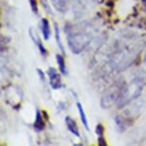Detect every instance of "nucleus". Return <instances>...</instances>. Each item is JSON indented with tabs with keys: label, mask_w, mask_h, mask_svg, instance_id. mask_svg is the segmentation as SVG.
<instances>
[{
	"label": "nucleus",
	"mask_w": 146,
	"mask_h": 146,
	"mask_svg": "<svg viewBox=\"0 0 146 146\" xmlns=\"http://www.w3.org/2000/svg\"><path fill=\"white\" fill-rule=\"evenodd\" d=\"M141 90L142 84L140 83L139 79L134 80L129 86L122 90V92H121L119 96V100H118V107H123L130 102L131 100H135L140 94Z\"/></svg>",
	"instance_id": "obj_1"
},
{
	"label": "nucleus",
	"mask_w": 146,
	"mask_h": 146,
	"mask_svg": "<svg viewBox=\"0 0 146 146\" xmlns=\"http://www.w3.org/2000/svg\"><path fill=\"white\" fill-rule=\"evenodd\" d=\"M91 36L88 34H75L68 36V44L73 53L79 54L89 44Z\"/></svg>",
	"instance_id": "obj_2"
},
{
	"label": "nucleus",
	"mask_w": 146,
	"mask_h": 146,
	"mask_svg": "<svg viewBox=\"0 0 146 146\" xmlns=\"http://www.w3.org/2000/svg\"><path fill=\"white\" fill-rule=\"evenodd\" d=\"M48 76H49V79H50V84L52 88L54 90L60 89L62 86V82L58 72L54 68L51 67L48 69Z\"/></svg>",
	"instance_id": "obj_3"
},
{
	"label": "nucleus",
	"mask_w": 146,
	"mask_h": 146,
	"mask_svg": "<svg viewBox=\"0 0 146 146\" xmlns=\"http://www.w3.org/2000/svg\"><path fill=\"white\" fill-rule=\"evenodd\" d=\"M66 124H67V128L68 130L71 132L73 135H75L76 137H80V135H79V131H78V124H76V120H74L73 118L70 117H67L65 118Z\"/></svg>",
	"instance_id": "obj_4"
},
{
	"label": "nucleus",
	"mask_w": 146,
	"mask_h": 146,
	"mask_svg": "<svg viewBox=\"0 0 146 146\" xmlns=\"http://www.w3.org/2000/svg\"><path fill=\"white\" fill-rule=\"evenodd\" d=\"M41 30H42L43 37L45 40H48L51 35V28H50V23L46 18H43L41 20Z\"/></svg>",
	"instance_id": "obj_5"
},
{
	"label": "nucleus",
	"mask_w": 146,
	"mask_h": 146,
	"mask_svg": "<svg viewBox=\"0 0 146 146\" xmlns=\"http://www.w3.org/2000/svg\"><path fill=\"white\" fill-rule=\"evenodd\" d=\"M34 127L36 131H42L44 127H45V122L43 121V118L41 117L40 112L36 111V115H35V121L34 123Z\"/></svg>",
	"instance_id": "obj_6"
},
{
	"label": "nucleus",
	"mask_w": 146,
	"mask_h": 146,
	"mask_svg": "<svg viewBox=\"0 0 146 146\" xmlns=\"http://www.w3.org/2000/svg\"><path fill=\"white\" fill-rule=\"evenodd\" d=\"M76 106H78V112H79V115H80V120L82 122V124L85 127L87 131H90V128L89 126H88V121H87V117H86V115H85V112L83 110V107L79 102H78L76 104Z\"/></svg>",
	"instance_id": "obj_7"
},
{
	"label": "nucleus",
	"mask_w": 146,
	"mask_h": 146,
	"mask_svg": "<svg viewBox=\"0 0 146 146\" xmlns=\"http://www.w3.org/2000/svg\"><path fill=\"white\" fill-rule=\"evenodd\" d=\"M56 62H57V65H58V68H59V71L61 72V74L63 75H66V64H65V59L63 56L61 54H56Z\"/></svg>",
	"instance_id": "obj_8"
},
{
	"label": "nucleus",
	"mask_w": 146,
	"mask_h": 146,
	"mask_svg": "<svg viewBox=\"0 0 146 146\" xmlns=\"http://www.w3.org/2000/svg\"><path fill=\"white\" fill-rule=\"evenodd\" d=\"M54 31H56V40L57 46L59 47V49H60V50H61L62 53L65 54L64 47H63V45H62V42H61V39H60V35H59V29H58V26H57L56 24H54Z\"/></svg>",
	"instance_id": "obj_9"
},
{
	"label": "nucleus",
	"mask_w": 146,
	"mask_h": 146,
	"mask_svg": "<svg viewBox=\"0 0 146 146\" xmlns=\"http://www.w3.org/2000/svg\"><path fill=\"white\" fill-rule=\"evenodd\" d=\"M40 2H41V4H42V6H43L44 9H45L46 12L48 13L49 15H52V11H51L50 6H49V4H48V0H40Z\"/></svg>",
	"instance_id": "obj_10"
},
{
	"label": "nucleus",
	"mask_w": 146,
	"mask_h": 146,
	"mask_svg": "<svg viewBox=\"0 0 146 146\" xmlns=\"http://www.w3.org/2000/svg\"><path fill=\"white\" fill-rule=\"evenodd\" d=\"M30 2V5H31V8L33 10V12L35 13H38V8H37V1L36 0H29Z\"/></svg>",
	"instance_id": "obj_11"
},
{
	"label": "nucleus",
	"mask_w": 146,
	"mask_h": 146,
	"mask_svg": "<svg viewBox=\"0 0 146 146\" xmlns=\"http://www.w3.org/2000/svg\"><path fill=\"white\" fill-rule=\"evenodd\" d=\"M103 132H104V128H103V126L101 125L100 123H98V126H96V134H98V136H102Z\"/></svg>",
	"instance_id": "obj_12"
},
{
	"label": "nucleus",
	"mask_w": 146,
	"mask_h": 146,
	"mask_svg": "<svg viewBox=\"0 0 146 146\" xmlns=\"http://www.w3.org/2000/svg\"><path fill=\"white\" fill-rule=\"evenodd\" d=\"M36 71H37L38 76H39V78H40V80L42 82H45V75H44V72L41 71L40 69H37Z\"/></svg>",
	"instance_id": "obj_13"
},
{
	"label": "nucleus",
	"mask_w": 146,
	"mask_h": 146,
	"mask_svg": "<svg viewBox=\"0 0 146 146\" xmlns=\"http://www.w3.org/2000/svg\"><path fill=\"white\" fill-rule=\"evenodd\" d=\"M98 144H100V145H103V146L107 145V143L105 142V140H104L102 136H100V137H98Z\"/></svg>",
	"instance_id": "obj_14"
}]
</instances>
